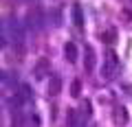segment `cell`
<instances>
[{
    "label": "cell",
    "instance_id": "cell-1",
    "mask_svg": "<svg viewBox=\"0 0 132 127\" xmlns=\"http://www.w3.org/2000/svg\"><path fill=\"white\" fill-rule=\"evenodd\" d=\"M117 70H119V57H117V53L110 48L108 53H106V57H104V66H101V77L104 79H112L114 75H117Z\"/></svg>",
    "mask_w": 132,
    "mask_h": 127
},
{
    "label": "cell",
    "instance_id": "cell-2",
    "mask_svg": "<svg viewBox=\"0 0 132 127\" xmlns=\"http://www.w3.org/2000/svg\"><path fill=\"white\" fill-rule=\"evenodd\" d=\"M42 24H44V13L40 7H33L27 11V28L38 31V28H42Z\"/></svg>",
    "mask_w": 132,
    "mask_h": 127
},
{
    "label": "cell",
    "instance_id": "cell-3",
    "mask_svg": "<svg viewBox=\"0 0 132 127\" xmlns=\"http://www.w3.org/2000/svg\"><path fill=\"white\" fill-rule=\"evenodd\" d=\"M48 68H51L48 57H40V59L35 61V66H33V77H35V79H44V77L48 75Z\"/></svg>",
    "mask_w": 132,
    "mask_h": 127
},
{
    "label": "cell",
    "instance_id": "cell-4",
    "mask_svg": "<svg viewBox=\"0 0 132 127\" xmlns=\"http://www.w3.org/2000/svg\"><path fill=\"white\" fill-rule=\"evenodd\" d=\"M31 99H33V90L29 88V85H20V92L15 94L13 103H15V108H20V105L29 103V101H31Z\"/></svg>",
    "mask_w": 132,
    "mask_h": 127
},
{
    "label": "cell",
    "instance_id": "cell-5",
    "mask_svg": "<svg viewBox=\"0 0 132 127\" xmlns=\"http://www.w3.org/2000/svg\"><path fill=\"white\" fill-rule=\"evenodd\" d=\"M9 31H11V37H13V42L18 44V46H22V42H24V28H22V24L13 20V22L9 24Z\"/></svg>",
    "mask_w": 132,
    "mask_h": 127
},
{
    "label": "cell",
    "instance_id": "cell-6",
    "mask_svg": "<svg viewBox=\"0 0 132 127\" xmlns=\"http://www.w3.org/2000/svg\"><path fill=\"white\" fill-rule=\"evenodd\" d=\"M64 57L68 64H75L77 57H79V51H77V44L75 42H66L64 44Z\"/></svg>",
    "mask_w": 132,
    "mask_h": 127
},
{
    "label": "cell",
    "instance_id": "cell-7",
    "mask_svg": "<svg viewBox=\"0 0 132 127\" xmlns=\"http://www.w3.org/2000/svg\"><path fill=\"white\" fill-rule=\"evenodd\" d=\"M60 92H62V79L55 75V77H51L48 83H46V94L48 96H57Z\"/></svg>",
    "mask_w": 132,
    "mask_h": 127
},
{
    "label": "cell",
    "instance_id": "cell-8",
    "mask_svg": "<svg viewBox=\"0 0 132 127\" xmlns=\"http://www.w3.org/2000/svg\"><path fill=\"white\" fill-rule=\"evenodd\" d=\"M95 51H93V46H86L84 48V68H86V72H93L95 70Z\"/></svg>",
    "mask_w": 132,
    "mask_h": 127
},
{
    "label": "cell",
    "instance_id": "cell-9",
    "mask_svg": "<svg viewBox=\"0 0 132 127\" xmlns=\"http://www.w3.org/2000/svg\"><path fill=\"white\" fill-rule=\"evenodd\" d=\"M71 15H73V24H75L77 28H84V11H81V7L77 5H73V9H71Z\"/></svg>",
    "mask_w": 132,
    "mask_h": 127
},
{
    "label": "cell",
    "instance_id": "cell-10",
    "mask_svg": "<svg viewBox=\"0 0 132 127\" xmlns=\"http://www.w3.org/2000/svg\"><path fill=\"white\" fill-rule=\"evenodd\" d=\"M112 116H114V123H117V125H128V121H130V114H128V110L121 108V105L114 110Z\"/></svg>",
    "mask_w": 132,
    "mask_h": 127
},
{
    "label": "cell",
    "instance_id": "cell-11",
    "mask_svg": "<svg viewBox=\"0 0 132 127\" xmlns=\"http://www.w3.org/2000/svg\"><path fill=\"white\" fill-rule=\"evenodd\" d=\"M114 40H117V31H114V28H108V31H104V33H101V42L112 44Z\"/></svg>",
    "mask_w": 132,
    "mask_h": 127
},
{
    "label": "cell",
    "instance_id": "cell-12",
    "mask_svg": "<svg viewBox=\"0 0 132 127\" xmlns=\"http://www.w3.org/2000/svg\"><path fill=\"white\" fill-rule=\"evenodd\" d=\"M90 114H93V110H90V101L84 99V103H81V118H90Z\"/></svg>",
    "mask_w": 132,
    "mask_h": 127
},
{
    "label": "cell",
    "instance_id": "cell-13",
    "mask_svg": "<svg viewBox=\"0 0 132 127\" xmlns=\"http://www.w3.org/2000/svg\"><path fill=\"white\" fill-rule=\"evenodd\" d=\"M79 94H81V81H73V83H71V96H79Z\"/></svg>",
    "mask_w": 132,
    "mask_h": 127
},
{
    "label": "cell",
    "instance_id": "cell-14",
    "mask_svg": "<svg viewBox=\"0 0 132 127\" xmlns=\"http://www.w3.org/2000/svg\"><path fill=\"white\" fill-rule=\"evenodd\" d=\"M11 127H22V118H20V114H15V116H13V123H11Z\"/></svg>",
    "mask_w": 132,
    "mask_h": 127
}]
</instances>
